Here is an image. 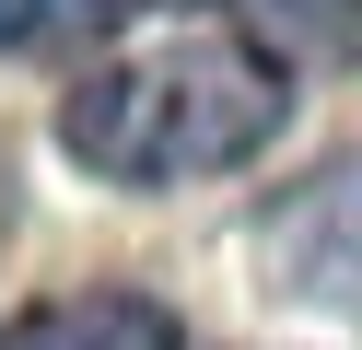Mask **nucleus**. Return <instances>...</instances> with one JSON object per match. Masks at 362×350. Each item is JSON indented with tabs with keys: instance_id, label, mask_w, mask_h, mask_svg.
<instances>
[{
	"instance_id": "5",
	"label": "nucleus",
	"mask_w": 362,
	"mask_h": 350,
	"mask_svg": "<svg viewBox=\"0 0 362 350\" xmlns=\"http://www.w3.org/2000/svg\"><path fill=\"white\" fill-rule=\"evenodd\" d=\"M222 23L281 70H362V0H222Z\"/></svg>"
},
{
	"instance_id": "1",
	"label": "nucleus",
	"mask_w": 362,
	"mask_h": 350,
	"mask_svg": "<svg viewBox=\"0 0 362 350\" xmlns=\"http://www.w3.org/2000/svg\"><path fill=\"white\" fill-rule=\"evenodd\" d=\"M292 70L234 23H175V35H129L117 59L71 70L59 93V152L105 187H199L234 175L281 140Z\"/></svg>"
},
{
	"instance_id": "3",
	"label": "nucleus",
	"mask_w": 362,
	"mask_h": 350,
	"mask_svg": "<svg viewBox=\"0 0 362 350\" xmlns=\"http://www.w3.org/2000/svg\"><path fill=\"white\" fill-rule=\"evenodd\" d=\"M0 350H187V327L164 315L129 280H94V292H47L0 327Z\"/></svg>"
},
{
	"instance_id": "2",
	"label": "nucleus",
	"mask_w": 362,
	"mask_h": 350,
	"mask_svg": "<svg viewBox=\"0 0 362 350\" xmlns=\"http://www.w3.org/2000/svg\"><path fill=\"white\" fill-rule=\"evenodd\" d=\"M257 269L281 303L362 315V152H327L304 187H281L257 210Z\"/></svg>"
},
{
	"instance_id": "4",
	"label": "nucleus",
	"mask_w": 362,
	"mask_h": 350,
	"mask_svg": "<svg viewBox=\"0 0 362 350\" xmlns=\"http://www.w3.org/2000/svg\"><path fill=\"white\" fill-rule=\"evenodd\" d=\"M164 0H0V59H117Z\"/></svg>"
}]
</instances>
